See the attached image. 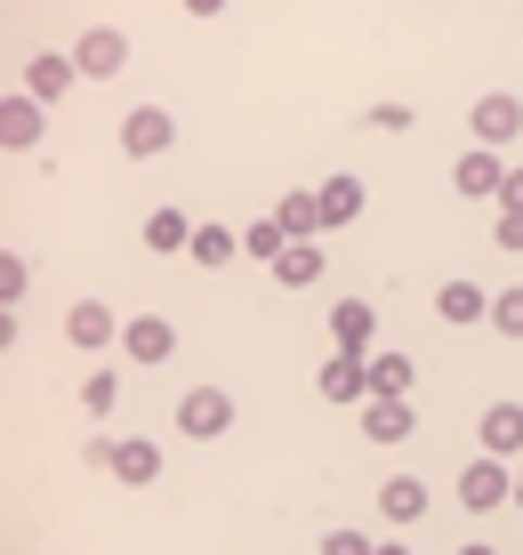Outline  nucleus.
<instances>
[{
  "label": "nucleus",
  "instance_id": "obj_35",
  "mask_svg": "<svg viewBox=\"0 0 523 555\" xmlns=\"http://www.w3.org/2000/svg\"><path fill=\"white\" fill-rule=\"evenodd\" d=\"M459 555H492V547H483V540H468V547H459Z\"/></svg>",
  "mask_w": 523,
  "mask_h": 555
},
{
  "label": "nucleus",
  "instance_id": "obj_7",
  "mask_svg": "<svg viewBox=\"0 0 523 555\" xmlns=\"http://www.w3.org/2000/svg\"><path fill=\"white\" fill-rule=\"evenodd\" d=\"M475 138L483 145H515L523 138V98H475Z\"/></svg>",
  "mask_w": 523,
  "mask_h": 555
},
{
  "label": "nucleus",
  "instance_id": "obj_32",
  "mask_svg": "<svg viewBox=\"0 0 523 555\" xmlns=\"http://www.w3.org/2000/svg\"><path fill=\"white\" fill-rule=\"evenodd\" d=\"M186 9H193V16H218V9H226V0H186Z\"/></svg>",
  "mask_w": 523,
  "mask_h": 555
},
{
  "label": "nucleus",
  "instance_id": "obj_18",
  "mask_svg": "<svg viewBox=\"0 0 523 555\" xmlns=\"http://www.w3.org/2000/svg\"><path fill=\"white\" fill-rule=\"evenodd\" d=\"M275 282H282V291H298V282H322V250H315V242H290V250L275 258Z\"/></svg>",
  "mask_w": 523,
  "mask_h": 555
},
{
  "label": "nucleus",
  "instance_id": "obj_21",
  "mask_svg": "<svg viewBox=\"0 0 523 555\" xmlns=\"http://www.w3.org/2000/svg\"><path fill=\"white\" fill-rule=\"evenodd\" d=\"M275 218H282V234H290V242L322 234V202H315V194H282V209H275Z\"/></svg>",
  "mask_w": 523,
  "mask_h": 555
},
{
  "label": "nucleus",
  "instance_id": "obj_26",
  "mask_svg": "<svg viewBox=\"0 0 523 555\" xmlns=\"http://www.w3.org/2000/svg\"><path fill=\"white\" fill-rule=\"evenodd\" d=\"M492 322H499L508 338H523V291H499V298H492Z\"/></svg>",
  "mask_w": 523,
  "mask_h": 555
},
{
  "label": "nucleus",
  "instance_id": "obj_17",
  "mask_svg": "<svg viewBox=\"0 0 523 555\" xmlns=\"http://www.w3.org/2000/svg\"><path fill=\"white\" fill-rule=\"evenodd\" d=\"M379 507L395 515V524H419V515H428V483H411V475H395V483H379Z\"/></svg>",
  "mask_w": 523,
  "mask_h": 555
},
{
  "label": "nucleus",
  "instance_id": "obj_11",
  "mask_svg": "<svg viewBox=\"0 0 523 555\" xmlns=\"http://www.w3.org/2000/svg\"><path fill=\"white\" fill-rule=\"evenodd\" d=\"M65 338H73V347H105V338H122V322H113L97 298H81V306L65 314Z\"/></svg>",
  "mask_w": 523,
  "mask_h": 555
},
{
  "label": "nucleus",
  "instance_id": "obj_5",
  "mask_svg": "<svg viewBox=\"0 0 523 555\" xmlns=\"http://www.w3.org/2000/svg\"><path fill=\"white\" fill-rule=\"evenodd\" d=\"M322 395H331V403H371V371H362L355 347H339L331 362H322Z\"/></svg>",
  "mask_w": 523,
  "mask_h": 555
},
{
  "label": "nucleus",
  "instance_id": "obj_34",
  "mask_svg": "<svg viewBox=\"0 0 523 555\" xmlns=\"http://www.w3.org/2000/svg\"><path fill=\"white\" fill-rule=\"evenodd\" d=\"M508 500H515V507H523V467H515V491H508Z\"/></svg>",
  "mask_w": 523,
  "mask_h": 555
},
{
  "label": "nucleus",
  "instance_id": "obj_12",
  "mask_svg": "<svg viewBox=\"0 0 523 555\" xmlns=\"http://www.w3.org/2000/svg\"><path fill=\"white\" fill-rule=\"evenodd\" d=\"M371 331H379V314L362 298H339V314H331V338L339 347H355V354H371Z\"/></svg>",
  "mask_w": 523,
  "mask_h": 555
},
{
  "label": "nucleus",
  "instance_id": "obj_22",
  "mask_svg": "<svg viewBox=\"0 0 523 555\" xmlns=\"http://www.w3.org/2000/svg\"><path fill=\"white\" fill-rule=\"evenodd\" d=\"M113 475H122V483H153V475H162V451L153 443H113Z\"/></svg>",
  "mask_w": 523,
  "mask_h": 555
},
{
  "label": "nucleus",
  "instance_id": "obj_31",
  "mask_svg": "<svg viewBox=\"0 0 523 555\" xmlns=\"http://www.w3.org/2000/svg\"><path fill=\"white\" fill-rule=\"evenodd\" d=\"M0 347H16V306H0Z\"/></svg>",
  "mask_w": 523,
  "mask_h": 555
},
{
  "label": "nucleus",
  "instance_id": "obj_20",
  "mask_svg": "<svg viewBox=\"0 0 523 555\" xmlns=\"http://www.w3.org/2000/svg\"><path fill=\"white\" fill-rule=\"evenodd\" d=\"M234 250H242V234H226V225H193V242H186L193 266H226Z\"/></svg>",
  "mask_w": 523,
  "mask_h": 555
},
{
  "label": "nucleus",
  "instance_id": "obj_13",
  "mask_svg": "<svg viewBox=\"0 0 523 555\" xmlns=\"http://www.w3.org/2000/svg\"><path fill=\"white\" fill-rule=\"evenodd\" d=\"M362 371H371V395H411V354L371 347V354H362Z\"/></svg>",
  "mask_w": 523,
  "mask_h": 555
},
{
  "label": "nucleus",
  "instance_id": "obj_3",
  "mask_svg": "<svg viewBox=\"0 0 523 555\" xmlns=\"http://www.w3.org/2000/svg\"><path fill=\"white\" fill-rule=\"evenodd\" d=\"M178 427H186V435H202V443H209V435H226V427H234V403H226L218 387H193L186 403H178Z\"/></svg>",
  "mask_w": 523,
  "mask_h": 555
},
{
  "label": "nucleus",
  "instance_id": "obj_9",
  "mask_svg": "<svg viewBox=\"0 0 523 555\" xmlns=\"http://www.w3.org/2000/svg\"><path fill=\"white\" fill-rule=\"evenodd\" d=\"M362 435H371V443H403V435H411L403 395H371V403H362Z\"/></svg>",
  "mask_w": 523,
  "mask_h": 555
},
{
  "label": "nucleus",
  "instance_id": "obj_4",
  "mask_svg": "<svg viewBox=\"0 0 523 555\" xmlns=\"http://www.w3.org/2000/svg\"><path fill=\"white\" fill-rule=\"evenodd\" d=\"M169 138H178V129H169V113H162V105H138V113L122 121V153H138V162L169 153Z\"/></svg>",
  "mask_w": 523,
  "mask_h": 555
},
{
  "label": "nucleus",
  "instance_id": "obj_30",
  "mask_svg": "<svg viewBox=\"0 0 523 555\" xmlns=\"http://www.w3.org/2000/svg\"><path fill=\"white\" fill-rule=\"evenodd\" d=\"M499 250H523V218H499Z\"/></svg>",
  "mask_w": 523,
  "mask_h": 555
},
{
  "label": "nucleus",
  "instance_id": "obj_27",
  "mask_svg": "<svg viewBox=\"0 0 523 555\" xmlns=\"http://www.w3.org/2000/svg\"><path fill=\"white\" fill-rule=\"evenodd\" d=\"M16 298H25V258L0 250V306H16Z\"/></svg>",
  "mask_w": 523,
  "mask_h": 555
},
{
  "label": "nucleus",
  "instance_id": "obj_24",
  "mask_svg": "<svg viewBox=\"0 0 523 555\" xmlns=\"http://www.w3.org/2000/svg\"><path fill=\"white\" fill-rule=\"evenodd\" d=\"M242 250H250V258H266V266H275V258L290 250V234H282V218H258V225H242Z\"/></svg>",
  "mask_w": 523,
  "mask_h": 555
},
{
  "label": "nucleus",
  "instance_id": "obj_25",
  "mask_svg": "<svg viewBox=\"0 0 523 555\" xmlns=\"http://www.w3.org/2000/svg\"><path fill=\"white\" fill-rule=\"evenodd\" d=\"M81 403H89V418H97V411H113V403H122V378H113V371H97L89 387H81Z\"/></svg>",
  "mask_w": 523,
  "mask_h": 555
},
{
  "label": "nucleus",
  "instance_id": "obj_6",
  "mask_svg": "<svg viewBox=\"0 0 523 555\" xmlns=\"http://www.w3.org/2000/svg\"><path fill=\"white\" fill-rule=\"evenodd\" d=\"M122 354H129V362H169V354H178V331H169L162 314H138V322L122 331Z\"/></svg>",
  "mask_w": 523,
  "mask_h": 555
},
{
  "label": "nucleus",
  "instance_id": "obj_16",
  "mask_svg": "<svg viewBox=\"0 0 523 555\" xmlns=\"http://www.w3.org/2000/svg\"><path fill=\"white\" fill-rule=\"evenodd\" d=\"M483 451H492V459H508V451H523V411H515V403L483 411Z\"/></svg>",
  "mask_w": 523,
  "mask_h": 555
},
{
  "label": "nucleus",
  "instance_id": "obj_23",
  "mask_svg": "<svg viewBox=\"0 0 523 555\" xmlns=\"http://www.w3.org/2000/svg\"><path fill=\"white\" fill-rule=\"evenodd\" d=\"M186 242H193V225L178 218V209H153L145 218V250H186Z\"/></svg>",
  "mask_w": 523,
  "mask_h": 555
},
{
  "label": "nucleus",
  "instance_id": "obj_10",
  "mask_svg": "<svg viewBox=\"0 0 523 555\" xmlns=\"http://www.w3.org/2000/svg\"><path fill=\"white\" fill-rule=\"evenodd\" d=\"M73 81H81V73H73V56H33V65H25V98H65V89Z\"/></svg>",
  "mask_w": 523,
  "mask_h": 555
},
{
  "label": "nucleus",
  "instance_id": "obj_8",
  "mask_svg": "<svg viewBox=\"0 0 523 555\" xmlns=\"http://www.w3.org/2000/svg\"><path fill=\"white\" fill-rule=\"evenodd\" d=\"M0 145L9 153L41 145V98H0Z\"/></svg>",
  "mask_w": 523,
  "mask_h": 555
},
{
  "label": "nucleus",
  "instance_id": "obj_19",
  "mask_svg": "<svg viewBox=\"0 0 523 555\" xmlns=\"http://www.w3.org/2000/svg\"><path fill=\"white\" fill-rule=\"evenodd\" d=\"M315 202H322V225H346V218H362V178H331Z\"/></svg>",
  "mask_w": 523,
  "mask_h": 555
},
{
  "label": "nucleus",
  "instance_id": "obj_28",
  "mask_svg": "<svg viewBox=\"0 0 523 555\" xmlns=\"http://www.w3.org/2000/svg\"><path fill=\"white\" fill-rule=\"evenodd\" d=\"M322 555H371V540H362V531H331V540H322Z\"/></svg>",
  "mask_w": 523,
  "mask_h": 555
},
{
  "label": "nucleus",
  "instance_id": "obj_2",
  "mask_svg": "<svg viewBox=\"0 0 523 555\" xmlns=\"http://www.w3.org/2000/svg\"><path fill=\"white\" fill-rule=\"evenodd\" d=\"M129 65V41L113 25H89L81 41H73V73H81V81H105V73H122Z\"/></svg>",
  "mask_w": 523,
  "mask_h": 555
},
{
  "label": "nucleus",
  "instance_id": "obj_29",
  "mask_svg": "<svg viewBox=\"0 0 523 555\" xmlns=\"http://www.w3.org/2000/svg\"><path fill=\"white\" fill-rule=\"evenodd\" d=\"M499 209H508V218H523V169H508V178H499Z\"/></svg>",
  "mask_w": 523,
  "mask_h": 555
},
{
  "label": "nucleus",
  "instance_id": "obj_14",
  "mask_svg": "<svg viewBox=\"0 0 523 555\" xmlns=\"http://www.w3.org/2000/svg\"><path fill=\"white\" fill-rule=\"evenodd\" d=\"M435 314H443V322H483V314H492V298H483L475 282H443V291H435Z\"/></svg>",
  "mask_w": 523,
  "mask_h": 555
},
{
  "label": "nucleus",
  "instance_id": "obj_33",
  "mask_svg": "<svg viewBox=\"0 0 523 555\" xmlns=\"http://www.w3.org/2000/svg\"><path fill=\"white\" fill-rule=\"evenodd\" d=\"M371 555H411V547H395V540H379V547H371Z\"/></svg>",
  "mask_w": 523,
  "mask_h": 555
},
{
  "label": "nucleus",
  "instance_id": "obj_1",
  "mask_svg": "<svg viewBox=\"0 0 523 555\" xmlns=\"http://www.w3.org/2000/svg\"><path fill=\"white\" fill-rule=\"evenodd\" d=\"M508 491H515V467H508V459H492V451L468 459V475H459V500H468L475 515H483V507H508Z\"/></svg>",
  "mask_w": 523,
  "mask_h": 555
},
{
  "label": "nucleus",
  "instance_id": "obj_15",
  "mask_svg": "<svg viewBox=\"0 0 523 555\" xmlns=\"http://www.w3.org/2000/svg\"><path fill=\"white\" fill-rule=\"evenodd\" d=\"M459 194H499V178H508V162H499V153H459Z\"/></svg>",
  "mask_w": 523,
  "mask_h": 555
}]
</instances>
